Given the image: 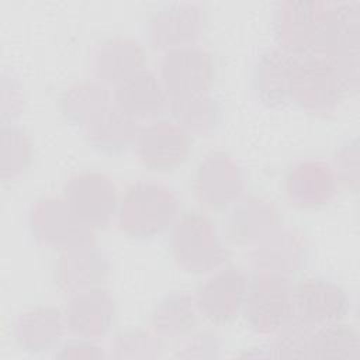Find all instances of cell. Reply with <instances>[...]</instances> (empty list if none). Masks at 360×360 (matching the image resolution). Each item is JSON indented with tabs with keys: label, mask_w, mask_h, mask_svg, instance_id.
<instances>
[{
	"label": "cell",
	"mask_w": 360,
	"mask_h": 360,
	"mask_svg": "<svg viewBox=\"0 0 360 360\" xmlns=\"http://www.w3.org/2000/svg\"><path fill=\"white\" fill-rule=\"evenodd\" d=\"M179 207L173 188L159 181L139 180L125 190L118 202V228L134 239H152L172 228Z\"/></svg>",
	"instance_id": "6da1fadb"
},
{
	"label": "cell",
	"mask_w": 360,
	"mask_h": 360,
	"mask_svg": "<svg viewBox=\"0 0 360 360\" xmlns=\"http://www.w3.org/2000/svg\"><path fill=\"white\" fill-rule=\"evenodd\" d=\"M360 3H329L315 55L323 56L339 73L349 93L359 89Z\"/></svg>",
	"instance_id": "7a4b0ae2"
},
{
	"label": "cell",
	"mask_w": 360,
	"mask_h": 360,
	"mask_svg": "<svg viewBox=\"0 0 360 360\" xmlns=\"http://www.w3.org/2000/svg\"><path fill=\"white\" fill-rule=\"evenodd\" d=\"M167 243L174 262L188 273H211L228 259L215 224L201 212L177 217Z\"/></svg>",
	"instance_id": "3957f363"
},
{
	"label": "cell",
	"mask_w": 360,
	"mask_h": 360,
	"mask_svg": "<svg viewBox=\"0 0 360 360\" xmlns=\"http://www.w3.org/2000/svg\"><path fill=\"white\" fill-rule=\"evenodd\" d=\"M292 288L280 274L259 273L249 280L242 309L248 326L259 335H274L292 316Z\"/></svg>",
	"instance_id": "277c9868"
},
{
	"label": "cell",
	"mask_w": 360,
	"mask_h": 360,
	"mask_svg": "<svg viewBox=\"0 0 360 360\" xmlns=\"http://www.w3.org/2000/svg\"><path fill=\"white\" fill-rule=\"evenodd\" d=\"M30 228L34 238L51 249L66 252L94 245V229L72 211L63 197L38 200L30 211Z\"/></svg>",
	"instance_id": "5b68a950"
},
{
	"label": "cell",
	"mask_w": 360,
	"mask_h": 360,
	"mask_svg": "<svg viewBox=\"0 0 360 360\" xmlns=\"http://www.w3.org/2000/svg\"><path fill=\"white\" fill-rule=\"evenodd\" d=\"M158 76L170 100L207 94L214 83L215 63L198 44L180 46L163 52Z\"/></svg>",
	"instance_id": "8992f818"
},
{
	"label": "cell",
	"mask_w": 360,
	"mask_h": 360,
	"mask_svg": "<svg viewBox=\"0 0 360 360\" xmlns=\"http://www.w3.org/2000/svg\"><path fill=\"white\" fill-rule=\"evenodd\" d=\"M329 3L319 0H287L277 4L273 32L277 46L295 55L314 53L321 38Z\"/></svg>",
	"instance_id": "52a82bcc"
},
{
	"label": "cell",
	"mask_w": 360,
	"mask_h": 360,
	"mask_svg": "<svg viewBox=\"0 0 360 360\" xmlns=\"http://www.w3.org/2000/svg\"><path fill=\"white\" fill-rule=\"evenodd\" d=\"M346 94V84L323 56H300L292 90L294 104L307 112L328 115L342 104Z\"/></svg>",
	"instance_id": "ba28073f"
},
{
	"label": "cell",
	"mask_w": 360,
	"mask_h": 360,
	"mask_svg": "<svg viewBox=\"0 0 360 360\" xmlns=\"http://www.w3.org/2000/svg\"><path fill=\"white\" fill-rule=\"evenodd\" d=\"M245 174L239 163L225 152L205 155L193 176V190L201 205L210 210L232 207L245 191Z\"/></svg>",
	"instance_id": "9c48e42d"
},
{
	"label": "cell",
	"mask_w": 360,
	"mask_h": 360,
	"mask_svg": "<svg viewBox=\"0 0 360 360\" xmlns=\"http://www.w3.org/2000/svg\"><path fill=\"white\" fill-rule=\"evenodd\" d=\"M63 198L72 211L90 228H104L118 210V191L114 181L97 172L77 173L68 180Z\"/></svg>",
	"instance_id": "30bf717a"
},
{
	"label": "cell",
	"mask_w": 360,
	"mask_h": 360,
	"mask_svg": "<svg viewBox=\"0 0 360 360\" xmlns=\"http://www.w3.org/2000/svg\"><path fill=\"white\" fill-rule=\"evenodd\" d=\"M249 277L236 267H219L202 281L194 295L197 312L214 323H228L243 309Z\"/></svg>",
	"instance_id": "8fae6325"
},
{
	"label": "cell",
	"mask_w": 360,
	"mask_h": 360,
	"mask_svg": "<svg viewBox=\"0 0 360 360\" xmlns=\"http://www.w3.org/2000/svg\"><path fill=\"white\" fill-rule=\"evenodd\" d=\"M191 148L190 134L174 120H150L142 125L135 139L139 162L153 170H172L180 166Z\"/></svg>",
	"instance_id": "7c38bea8"
},
{
	"label": "cell",
	"mask_w": 360,
	"mask_h": 360,
	"mask_svg": "<svg viewBox=\"0 0 360 360\" xmlns=\"http://www.w3.org/2000/svg\"><path fill=\"white\" fill-rule=\"evenodd\" d=\"M350 309L347 292L325 277H309L292 288V318L312 328L342 321Z\"/></svg>",
	"instance_id": "4fadbf2b"
},
{
	"label": "cell",
	"mask_w": 360,
	"mask_h": 360,
	"mask_svg": "<svg viewBox=\"0 0 360 360\" xmlns=\"http://www.w3.org/2000/svg\"><path fill=\"white\" fill-rule=\"evenodd\" d=\"M205 28V11L197 3H170L159 7L148 21L149 42L169 51L195 45Z\"/></svg>",
	"instance_id": "5bb4252c"
},
{
	"label": "cell",
	"mask_w": 360,
	"mask_h": 360,
	"mask_svg": "<svg viewBox=\"0 0 360 360\" xmlns=\"http://www.w3.org/2000/svg\"><path fill=\"white\" fill-rule=\"evenodd\" d=\"M298 59L300 56L278 46L259 55L252 70V87L263 104L285 107L292 103Z\"/></svg>",
	"instance_id": "9a60e30c"
},
{
	"label": "cell",
	"mask_w": 360,
	"mask_h": 360,
	"mask_svg": "<svg viewBox=\"0 0 360 360\" xmlns=\"http://www.w3.org/2000/svg\"><path fill=\"white\" fill-rule=\"evenodd\" d=\"M114 298L100 287L70 294L63 311L66 329L75 338L89 340L104 338L114 322Z\"/></svg>",
	"instance_id": "2e32d148"
},
{
	"label": "cell",
	"mask_w": 360,
	"mask_h": 360,
	"mask_svg": "<svg viewBox=\"0 0 360 360\" xmlns=\"http://www.w3.org/2000/svg\"><path fill=\"white\" fill-rule=\"evenodd\" d=\"M250 262L259 273L287 277L308 264L309 245L301 232L278 228L253 246Z\"/></svg>",
	"instance_id": "e0dca14e"
},
{
	"label": "cell",
	"mask_w": 360,
	"mask_h": 360,
	"mask_svg": "<svg viewBox=\"0 0 360 360\" xmlns=\"http://www.w3.org/2000/svg\"><path fill=\"white\" fill-rule=\"evenodd\" d=\"M112 104L134 120H155L167 107L170 97L158 73L142 68L114 86Z\"/></svg>",
	"instance_id": "ac0fdd59"
},
{
	"label": "cell",
	"mask_w": 360,
	"mask_h": 360,
	"mask_svg": "<svg viewBox=\"0 0 360 360\" xmlns=\"http://www.w3.org/2000/svg\"><path fill=\"white\" fill-rule=\"evenodd\" d=\"M285 194L291 204L315 208L329 202L338 190L333 167L321 159L300 160L285 174Z\"/></svg>",
	"instance_id": "d6986e66"
},
{
	"label": "cell",
	"mask_w": 360,
	"mask_h": 360,
	"mask_svg": "<svg viewBox=\"0 0 360 360\" xmlns=\"http://www.w3.org/2000/svg\"><path fill=\"white\" fill-rule=\"evenodd\" d=\"M224 219L228 239L238 245H256L280 228L281 217L276 205L262 197L239 198Z\"/></svg>",
	"instance_id": "ffe728a7"
},
{
	"label": "cell",
	"mask_w": 360,
	"mask_h": 360,
	"mask_svg": "<svg viewBox=\"0 0 360 360\" xmlns=\"http://www.w3.org/2000/svg\"><path fill=\"white\" fill-rule=\"evenodd\" d=\"M110 263L94 245L62 252L53 264V280L59 290L73 294L98 287L107 277Z\"/></svg>",
	"instance_id": "44dd1931"
},
{
	"label": "cell",
	"mask_w": 360,
	"mask_h": 360,
	"mask_svg": "<svg viewBox=\"0 0 360 360\" xmlns=\"http://www.w3.org/2000/svg\"><path fill=\"white\" fill-rule=\"evenodd\" d=\"M145 52L141 44L128 37H114L100 42L91 55L96 79L104 84H117L142 69Z\"/></svg>",
	"instance_id": "7402d4cb"
},
{
	"label": "cell",
	"mask_w": 360,
	"mask_h": 360,
	"mask_svg": "<svg viewBox=\"0 0 360 360\" xmlns=\"http://www.w3.org/2000/svg\"><path fill=\"white\" fill-rule=\"evenodd\" d=\"M139 128L136 120L110 104L83 131L94 149L105 153H121L134 148Z\"/></svg>",
	"instance_id": "603a6c76"
},
{
	"label": "cell",
	"mask_w": 360,
	"mask_h": 360,
	"mask_svg": "<svg viewBox=\"0 0 360 360\" xmlns=\"http://www.w3.org/2000/svg\"><path fill=\"white\" fill-rule=\"evenodd\" d=\"M65 329L63 312L52 307H37L17 316L13 332L22 349L37 353L56 346Z\"/></svg>",
	"instance_id": "cb8c5ba5"
},
{
	"label": "cell",
	"mask_w": 360,
	"mask_h": 360,
	"mask_svg": "<svg viewBox=\"0 0 360 360\" xmlns=\"http://www.w3.org/2000/svg\"><path fill=\"white\" fill-rule=\"evenodd\" d=\"M110 104H112V94L107 84L98 80H84L72 84L65 90L60 100L63 114L82 129Z\"/></svg>",
	"instance_id": "d4e9b609"
},
{
	"label": "cell",
	"mask_w": 360,
	"mask_h": 360,
	"mask_svg": "<svg viewBox=\"0 0 360 360\" xmlns=\"http://www.w3.org/2000/svg\"><path fill=\"white\" fill-rule=\"evenodd\" d=\"M360 338L352 325L339 322L312 329L305 359H359Z\"/></svg>",
	"instance_id": "484cf974"
},
{
	"label": "cell",
	"mask_w": 360,
	"mask_h": 360,
	"mask_svg": "<svg viewBox=\"0 0 360 360\" xmlns=\"http://www.w3.org/2000/svg\"><path fill=\"white\" fill-rule=\"evenodd\" d=\"M197 308L194 297L181 291L166 295L152 312V328L159 336L177 338L194 329Z\"/></svg>",
	"instance_id": "4316f807"
},
{
	"label": "cell",
	"mask_w": 360,
	"mask_h": 360,
	"mask_svg": "<svg viewBox=\"0 0 360 360\" xmlns=\"http://www.w3.org/2000/svg\"><path fill=\"white\" fill-rule=\"evenodd\" d=\"M169 108L173 120L188 134L208 135L214 132L221 122V105L214 97L208 96V93L172 98Z\"/></svg>",
	"instance_id": "83f0119b"
},
{
	"label": "cell",
	"mask_w": 360,
	"mask_h": 360,
	"mask_svg": "<svg viewBox=\"0 0 360 360\" xmlns=\"http://www.w3.org/2000/svg\"><path fill=\"white\" fill-rule=\"evenodd\" d=\"M32 148L28 135L14 125L1 128V177L14 179L24 173L31 162Z\"/></svg>",
	"instance_id": "f1b7e54d"
},
{
	"label": "cell",
	"mask_w": 360,
	"mask_h": 360,
	"mask_svg": "<svg viewBox=\"0 0 360 360\" xmlns=\"http://www.w3.org/2000/svg\"><path fill=\"white\" fill-rule=\"evenodd\" d=\"M312 326L304 322L290 318L276 333L271 345L273 354L276 357H300L305 359L307 345Z\"/></svg>",
	"instance_id": "f546056e"
},
{
	"label": "cell",
	"mask_w": 360,
	"mask_h": 360,
	"mask_svg": "<svg viewBox=\"0 0 360 360\" xmlns=\"http://www.w3.org/2000/svg\"><path fill=\"white\" fill-rule=\"evenodd\" d=\"M111 349H114L117 353L115 356L124 357L128 356L131 350H134L132 356H152L153 353L159 352L160 349V340L158 339V335H150L148 332L141 330H131V332H122L115 336L114 342H111Z\"/></svg>",
	"instance_id": "4dcf8cb0"
},
{
	"label": "cell",
	"mask_w": 360,
	"mask_h": 360,
	"mask_svg": "<svg viewBox=\"0 0 360 360\" xmlns=\"http://www.w3.org/2000/svg\"><path fill=\"white\" fill-rule=\"evenodd\" d=\"M335 174L338 183L357 188L359 183V143L357 139H347L335 155Z\"/></svg>",
	"instance_id": "1f68e13d"
},
{
	"label": "cell",
	"mask_w": 360,
	"mask_h": 360,
	"mask_svg": "<svg viewBox=\"0 0 360 360\" xmlns=\"http://www.w3.org/2000/svg\"><path fill=\"white\" fill-rule=\"evenodd\" d=\"M58 357H101L103 352L100 347L89 339L76 338L69 340L60 347V353H56Z\"/></svg>",
	"instance_id": "d6a6232c"
}]
</instances>
